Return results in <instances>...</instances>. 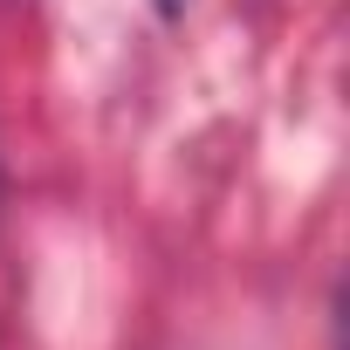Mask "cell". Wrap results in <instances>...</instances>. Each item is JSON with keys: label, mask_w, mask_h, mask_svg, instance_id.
<instances>
[{"label": "cell", "mask_w": 350, "mask_h": 350, "mask_svg": "<svg viewBox=\"0 0 350 350\" xmlns=\"http://www.w3.org/2000/svg\"><path fill=\"white\" fill-rule=\"evenodd\" d=\"M151 8H158V14L172 21V14H186V0H151Z\"/></svg>", "instance_id": "obj_1"}]
</instances>
